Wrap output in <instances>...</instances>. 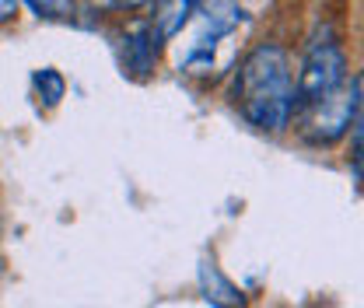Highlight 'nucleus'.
<instances>
[{"mask_svg": "<svg viewBox=\"0 0 364 308\" xmlns=\"http://www.w3.org/2000/svg\"><path fill=\"white\" fill-rule=\"evenodd\" d=\"M235 98L245 120L259 130H284L294 116V74L291 56L280 46H256L235 78Z\"/></svg>", "mask_w": 364, "mask_h": 308, "instance_id": "nucleus-1", "label": "nucleus"}, {"mask_svg": "<svg viewBox=\"0 0 364 308\" xmlns=\"http://www.w3.org/2000/svg\"><path fill=\"white\" fill-rule=\"evenodd\" d=\"M305 109V137L316 144H333L354 127V81H343L340 88L322 95Z\"/></svg>", "mask_w": 364, "mask_h": 308, "instance_id": "nucleus-2", "label": "nucleus"}, {"mask_svg": "<svg viewBox=\"0 0 364 308\" xmlns=\"http://www.w3.org/2000/svg\"><path fill=\"white\" fill-rule=\"evenodd\" d=\"M347 81V60L340 53V46L333 43H316L305 56V67L294 81V98L298 105H309L322 95H329L333 88H340Z\"/></svg>", "mask_w": 364, "mask_h": 308, "instance_id": "nucleus-3", "label": "nucleus"}, {"mask_svg": "<svg viewBox=\"0 0 364 308\" xmlns=\"http://www.w3.org/2000/svg\"><path fill=\"white\" fill-rule=\"evenodd\" d=\"M196 11H200L203 32L196 36V46H193V53H189V60H186V70H189V74H207L210 63H214L207 49H214L218 39L231 36V32L245 21V11H242L238 0H203Z\"/></svg>", "mask_w": 364, "mask_h": 308, "instance_id": "nucleus-4", "label": "nucleus"}, {"mask_svg": "<svg viewBox=\"0 0 364 308\" xmlns=\"http://www.w3.org/2000/svg\"><path fill=\"white\" fill-rule=\"evenodd\" d=\"M200 287H203V298L214 308H245V294L207 260L200 263Z\"/></svg>", "mask_w": 364, "mask_h": 308, "instance_id": "nucleus-5", "label": "nucleus"}, {"mask_svg": "<svg viewBox=\"0 0 364 308\" xmlns=\"http://www.w3.org/2000/svg\"><path fill=\"white\" fill-rule=\"evenodd\" d=\"M196 7L200 0H154V36L172 39L189 21V14H196Z\"/></svg>", "mask_w": 364, "mask_h": 308, "instance_id": "nucleus-6", "label": "nucleus"}, {"mask_svg": "<svg viewBox=\"0 0 364 308\" xmlns=\"http://www.w3.org/2000/svg\"><path fill=\"white\" fill-rule=\"evenodd\" d=\"M158 60V36L147 25H134V32L127 36V67L136 74H147Z\"/></svg>", "mask_w": 364, "mask_h": 308, "instance_id": "nucleus-7", "label": "nucleus"}, {"mask_svg": "<svg viewBox=\"0 0 364 308\" xmlns=\"http://www.w3.org/2000/svg\"><path fill=\"white\" fill-rule=\"evenodd\" d=\"M36 88H39V95H43L46 105H56V102L63 98L67 85H63V78H60L53 67H46V70H39V74H36Z\"/></svg>", "mask_w": 364, "mask_h": 308, "instance_id": "nucleus-8", "label": "nucleus"}, {"mask_svg": "<svg viewBox=\"0 0 364 308\" xmlns=\"http://www.w3.org/2000/svg\"><path fill=\"white\" fill-rule=\"evenodd\" d=\"M39 18H49V21H63L74 14V0H25Z\"/></svg>", "mask_w": 364, "mask_h": 308, "instance_id": "nucleus-9", "label": "nucleus"}, {"mask_svg": "<svg viewBox=\"0 0 364 308\" xmlns=\"http://www.w3.org/2000/svg\"><path fill=\"white\" fill-rule=\"evenodd\" d=\"M354 130L364 137V74L354 78Z\"/></svg>", "mask_w": 364, "mask_h": 308, "instance_id": "nucleus-10", "label": "nucleus"}, {"mask_svg": "<svg viewBox=\"0 0 364 308\" xmlns=\"http://www.w3.org/2000/svg\"><path fill=\"white\" fill-rule=\"evenodd\" d=\"M14 11H18V0H0V25L7 18H14Z\"/></svg>", "mask_w": 364, "mask_h": 308, "instance_id": "nucleus-11", "label": "nucleus"}, {"mask_svg": "<svg viewBox=\"0 0 364 308\" xmlns=\"http://www.w3.org/2000/svg\"><path fill=\"white\" fill-rule=\"evenodd\" d=\"M354 169L364 176V137H358V147H354Z\"/></svg>", "mask_w": 364, "mask_h": 308, "instance_id": "nucleus-12", "label": "nucleus"}, {"mask_svg": "<svg viewBox=\"0 0 364 308\" xmlns=\"http://www.w3.org/2000/svg\"><path fill=\"white\" fill-rule=\"evenodd\" d=\"M102 4H109V7H136L144 0H102Z\"/></svg>", "mask_w": 364, "mask_h": 308, "instance_id": "nucleus-13", "label": "nucleus"}]
</instances>
